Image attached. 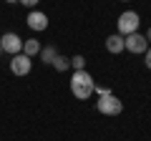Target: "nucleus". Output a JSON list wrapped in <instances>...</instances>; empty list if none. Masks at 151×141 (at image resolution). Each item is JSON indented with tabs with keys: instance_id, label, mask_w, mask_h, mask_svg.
Instances as JSON below:
<instances>
[{
	"instance_id": "obj_1",
	"label": "nucleus",
	"mask_w": 151,
	"mask_h": 141,
	"mask_svg": "<svg viewBox=\"0 0 151 141\" xmlns=\"http://www.w3.org/2000/svg\"><path fill=\"white\" fill-rule=\"evenodd\" d=\"M93 88H96V81L91 78L88 70H76L73 73V78H70V93H73L76 98L86 101V98L93 93Z\"/></svg>"
},
{
	"instance_id": "obj_2",
	"label": "nucleus",
	"mask_w": 151,
	"mask_h": 141,
	"mask_svg": "<svg viewBox=\"0 0 151 141\" xmlns=\"http://www.w3.org/2000/svg\"><path fill=\"white\" fill-rule=\"evenodd\" d=\"M96 109L101 111L103 116H119L121 111H124V103H121L119 98L113 96L111 91H106L103 96H98V101H96Z\"/></svg>"
},
{
	"instance_id": "obj_3",
	"label": "nucleus",
	"mask_w": 151,
	"mask_h": 141,
	"mask_svg": "<svg viewBox=\"0 0 151 141\" xmlns=\"http://www.w3.org/2000/svg\"><path fill=\"white\" fill-rule=\"evenodd\" d=\"M119 35H131V33H139V25H141V18H139V13H134V10H124L119 15Z\"/></svg>"
},
{
	"instance_id": "obj_4",
	"label": "nucleus",
	"mask_w": 151,
	"mask_h": 141,
	"mask_svg": "<svg viewBox=\"0 0 151 141\" xmlns=\"http://www.w3.org/2000/svg\"><path fill=\"white\" fill-rule=\"evenodd\" d=\"M124 43H126V50H129V53H136V55L149 50V40H146V35H141V33H131V35H126Z\"/></svg>"
},
{
	"instance_id": "obj_5",
	"label": "nucleus",
	"mask_w": 151,
	"mask_h": 141,
	"mask_svg": "<svg viewBox=\"0 0 151 141\" xmlns=\"http://www.w3.org/2000/svg\"><path fill=\"white\" fill-rule=\"evenodd\" d=\"M0 45H3V50L10 53V55L23 53V38L18 35V33H5V35L0 38Z\"/></svg>"
},
{
	"instance_id": "obj_6",
	"label": "nucleus",
	"mask_w": 151,
	"mask_h": 141,
	"mask_svg": "<svg viewBox=\"0 0 151 141\" xmlns=\"http://www.w3.org/2000/svg\"><path fill=\"white\" fill-rule=\"evenodd\" d=\"M30 68H33V58H28L25 53L13 55V60H10V70L15 73V76H28V73H30Z\"/></svg>"
},
{
	"instance_id": "obj_7",
	"label": "nucleus",
	"mask_w": 151,
	"mask_h": 141,
	"mask_svg": "<svg viewBox=\"0 0 151 141\" xmlns=\"http://www.w3.org/2000/svg\"><path fill=\"white\" fill-rule=\"evenodd\" d=\"M25 23H28L30 30H45L48 28V15L40 13V10H30V15L25 18Z\"/></svg>"
},
{
	"instance_id": "obj_8",
	"label": "nucleus",
	"mask_w": 151,
	"mask_h": 141,
	"mask_svg": "<svg viewBox=\"0 0 151 141\" xmlns=\"http://www.w3.org/2000/svg\"><path fill=\"white\" fill-rule=\"evenodd\" d=\"M106 50L108 53H121V50H126V43H124V35H119V33H116V35H108L106 38Z\"/></svg>"
},
{
	"instance_id": "obj_9",
	"label": "nucleus",
	"mask_w": 151,
	"mask_h": 141,
	"mask_svg": "<svg viewBox=\"0 0 151 141\" xmlns=\"http://www.w3.org/2000/svg\"><path fill=\"white\" fill-rule=\"evenodd\" d=\"M23 53H25L28 58L38 55V53H40V43H38L35 38H28V40H23Z\"/></svg>"
},
{
	"instance_id": "obj_10",
	"label": "nucleus",
	"mask_w": 151,
	"mask_h": 141,
	"mask_svg": "<svg viewBox=\"0 0 151 141\" xmlns=\"http://www.w3.org/2000/svg\"><path fill=\"white\" fill-rule=\"evenodd\" d=\"M38 55L43 58V63H53V58L58 55V50H55L53 45H45V48H40V53H38Z\"/></svg>"
},
{
	"instance_id": "obj_11",
	"label": "nucleus",
	"mask_w": 151,
	"mask_h": 141,
	"mask_svg": "<svg viewBox=\"0 0 151 141\" xmlns=\"http://www.w3.org/2000/svg\"><path fill=\"white\" fill-rule=\"evenodd\" d=\"M50 65H53L55 70H60V73H63V70H68V65H70V58H65V55H55Z\"/></svg>"
},
{
	"instance_id": "obj_12",
	"label": "nucleus",
	"mask_w": 151,
	"mask_h": 141,
	"mask_svg": "<svg viewBox=\"0 0 151 141\" xmlns=\"http://www.w3.org/2000/svg\"><path fill=\"white\" fill-rule=\"evenodd\" d=\"M70 65H73L76 70H86V58H83V55H73V58H70Z\"/></svg>"
},
{
	"instance_id": "obj_13",
	"label": "nucleus",
	"mask_w": 151,
	"mask_h": 141,
	"mask_svg": "<svg viewBox=\"0 0 151 141\" xmlns=\"http://www.w3.org/2000/svg\"><path fill=\"white\" fill-rule=\"evenodd\" d=\"M18 3H23L25 8H35L38 3H40V0H18Z\"/></svg>"
},
{
	"instance_id": "obj_14",
	"label": "nucleus",
	"mask_w": 151,
	"mask_h": 141,
	"mask_svg": "<svg viewBox=\"0 0 151 141\" xmlns=\"http://www.w3.org/2000/svg\"><path fill=\"white\" fill-rule=\"evenodd\" d=\"M146 68H151V45H149V50H146Z\"/></svg>"
},
{
	"instance_id": "obj_15",
	"label": "nucleus",
	"mask_w": 151,
	"mask_h": 141,
	"mask_svg": "<svg viewBox=\"0 0 151 141\" xmlns=\"http://www.w3.org/2000/svg\"><path fill=\"white\" fill-rule=\"evenodd\" d=\"M146 40H149V45H151V28L146 30Z\"/></svg>"
},
{
	"instance_id": "obj_16",
	"label": "nucleus",
	"mask_w": 151,
	"mask_h": 141,
	"mask_svg": "<svg viewBox=\"0 0 151 141\" xmlns=\"http://www.w3.org/2000/svg\"><path fill=\"white\" fill-rule=\"evenodd\" d=\"M5 3H10V5H13V3H18V0H5Z\"/></svg>"
},
{
	"instance_id": "obj_17",
	"label": "nucleus",
	"mask_w": 151,
	"mask_h": 141,
	"mask_svg": "<svg viewBox=\"0 0 151 141\" xmlns=\"http://www.w3.org/2000/svg\"><path fill=\"white\" fill-rule=\"evenodd\" d=\"M0 55H3V45H0Z\"/></svg>"
},
{
	"instance_id": "obj_18",
	"label": "nucleus",
	"mask_w": 151,
	"mask_h": 141,
	"mask_svg": "<svg viewBox=\"0 0 151 141\" xmlns=\"http://www.w3.org/2000/svg\"><path fill=\"white\" fill-rule=\"evenodd\" d=\"M124 3H126V0H124Z\"/></svg>"
}]
</instances>
